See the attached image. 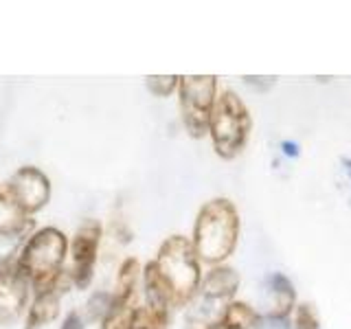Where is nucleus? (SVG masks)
Returning a JSON list of instances; mask_svg holds the SVG:
<instances>
[{
  "mask_svg": "<svg viewBox=\"0 0 351 329\" xmlns=\"http://www.w3.org/2000/svg\"><path fill=\"white\" fill-rule=\"evenodd\" d=\"M241 219L237 206L226 197H213L202 204L193 224L191 244L206 266H219L233 255L239 244Z\"/></svg>",
  "mask_w": 351,
  "mask_h": 329,
  "instance_id": "1",
  "label": "nucleus"
},
{
  "mask_svg": "<svg viewBox=\"0 0 351 329\" xmlns=\"http://www.w3.org/2000/svg\"><path fill=\"white\" fill-rule=\"evenodd\" d=\"M66 255H69V237L60 228L44 226L27 237L25 246L16 255V263L36 294L58 292Z\"/></svg>",
  "mask_w": 351,
  "mask_h": 329,
  "instance_id": "2",
  "label": "nucleus"
},
{
  "mask_svg": "<svg viewBox=\"0 0 351 329\" xmlns=\"http://www.w3.org/2000/svg\"><path fill=\"white\" fill-rule=\"evenodd\" d=\"M158 274L173 296V307H186L202 285V261L197 259L189 237L171 235L160 244L154 259Z\"/></svg>",
  "mask_w": 351,
  "mask_h": 329,
  "instance_id": "3",
  "label": "nucleus"
},
{
  "mask_svg": "<svg viewBox=\"0 0 351 329\" xmlns=\"http://www.w3.org/2000/svg\"><path fill=\"white\" fill-rule=\"evenodd\" d=\"M252 117L250 110L235 90H222L208 123V136H211L213 149L219 158L233 160L244 151L250 138Z\"/></svg>",
  "mask_w": 351,
  "mask_h": 329,
  "instance_id": "4",
  "label": "nucleus"
},
{
  "mask_svg": "<svg viewBox=\"0 0 351 329\" xmlns=\"http://www.w3.org/2000/svg\"><path fill=\"white\" fill-rule=\"evenodd\" d=\"M217 77L215 75H184L178 84L180 117L186 134L202 138L208 134V123L217 101Z\"/></svg>",
  "mask_w": 351,
  "mask_h": 329,
  "instance_id": "5",
  "label": "nucleus"
},
{
  "mask_svg": "<svg viewBox=\"0 0 351 329\" xmlns=\"http://www.w3.org/2000/svg\"><path fill=\"white\" fill-rule=\"evenodd\" d=\"M104 228L99 219H84L77 228L75 237L71 239L69 250H71V279L73 285L80 290H86L93 281L95 274V261L99 244H101Z\"/></svg>",
  "mask_w": 351,
  "mask_h": 329,
  "instance_id": "6",
  "label": "nucleus"
},
{
  "mask_svg": "<svg viewBox=\"0 0 351 329\" xmlns=\"http://www.w3.org/2000/svg\"><path fill=\"white\" fill-rule=\"evenodd\" d=\"M7 189L27 215L42 211L51 200V180L47 178V173L38 167H31V164L20 167L11 175Z\"/></svg>",
  "mask_w": 351,
  "mask_h": 329,
  "instance_id": "7",
  "label": "nucleus"
},
{
  "mask_svg": "<svg viewBox=\"0 0 351 329\" xmlns=\"http://www.w3.org/2000/svg\"><path fill=\"white\" fill-rule=\"evenodd\" d=\"M31 285L20 272L16 257L0 261V323H14L29 299Z\"/></svg>",
  "mask_w": 351,
  "mask_h": 329,
  "instance_id": "8",
  "label": "nucleus"
},
{
  "mask_svg": "<svg viewBox=\"0 0 351 329\" xmlns=\"http://www.w3.org/2000/svg\"><path fill=\"white\" fill-rule=\"evenodd\" d=\"M241 277L233 266H226V263H219V266H211L208 272L202 277V285L197 296H204L208 301L215 303H230L235 299V294L239 290Z\"/></svg>",
  "mask_w": 351,
  "mask_h": 329,
  "instance_id": "9",
  "label": "nucleus"
},
{
  "mask_svg": "<svg viewBox=\"0 0 351 329\" xmlns=\"http://www.w3.org/2000/svg\"><path fill=\"white\" fill-rule=\"evenodd\" d=\"M296 307V292L288 277L281 272H274L266 281V314L277 321H290Z\"/></svg>",
  "mask_w": 351,
  "mask_h": 329,
  "instance_id": "10",
  "label": "nucleus"
},
{
  "mask_svg": "<svg viewBox=\"0 0 351 329\" xmlns=\"http://www.w3.org/2000/svg\"><path fill=\"white\" fill-rule=\"evenodd\" d=\"M143 288H145V307H149L156 314L169 316L173 307V296L167 283L158 274L156 266H154V261L145 263V268H143Z\"/></svg>",
  "mask_w": 351,
  "mask_h": 329,
  "instance_id": "11",
  "label": "nucleus"
},
{
  "mask_svg": "<svg viewBox=\"0 0 351 329\" xmlns=\"http://www.w3.org/2000/svg\"><path fill=\"white\" fill-rule=\"evenodd\" d=\"M31 228L29 215L22 211L11 197L7 184H0V235L3 237H18Z\"/></svg>",
  "mask_w": 351,
  "mask_h": 329,
  "instance_id": "12",
  "label": "nucleus"
},
{
  "mask_svg": "<svg viewBox=\"0 0 351 329\" xmlns=\"http://www.w3.org/2000/svg\"><path fill=\"white\" fill-rule=\"evenodd\" d=\"M143 277V268L136 257H128L123 259V263L119 266V274H117V283L112 290V305L114 307H130L132 299L136 294V285Z\"/></svg>",
  "mask_w": 351,
  "mask_h": 329,
  "instance_id": "13",
  "label": "nucleus"
},
{
  "mask_svg": "<svg viewBox=\"0 0 351 329\" xmlns=\"http://www.w3.org/2000/svg\"><path fill=\"white\" fill-rule=\"evenodd\" d=\"M58 316H60V294L58 292H40V294H36V299H33L29 312H27L25 329L47 327Z\"/></svg>",
  "mask_w": 351,
  "mask_h": 329,
  "instance_id": "14",
  "label": "nucleus"
},
{
  "mask_svg": "<svg viewBox=\"0 0 351 329\" xmlns=\"http://www.w3.org/2000/svg\"><path fill=\"white\" fill-rule=\"evenodd\" d=\"M261 314L246 301L233 299L226 303L222 318H219V329H257Z\"/></svg>",
  "mask_w": 351,
  "mask_h": 329,
  "instance_id": "15",
  "label": "nucleus"
},
{
  "mask_svg": "<svg viewBox=\"0 0 351 329\" xmlns=\"http://www.w3.org/2000/svg\"><path fill=\"white\" fill-rule=\"evenodd\" d=\"M321 318L312 303H296L294 312L290 316V329H318Z\"/></svg>",
  "mask_w": 351,
  "mask_h": 329,
  "instance_id": "16",
  "label": "nucleus"
},
{
  "mask_svg": "<svg viewBox=\"0 0 351 329\" xmlns=\"http://www.w3.org/2000/svg\"><path fill=\"white\" fill-rule=\"evenodd\" d=\"M169 316L152 312L149 307L141 305L134 307V318H132V329H167Z\"/></svg>",
  "mask_w": 351,
  "mask_h": 329,
  "instance_id": "17",
  "label": "nucleus"
},
{
  "mask_svg": "<svg viewBox=\"0 0 351 329\" xmlns=\"http://www.w3.org/2000/svg\"><path fill=\"white\" fill-rule=\"evenodd\" d=\"M132 318H134V305L114 307L110 303V310L101 321V329H132Z\"/></svg>",
  "mask_w": 351,
  "mask_h": 329,
  "instance_id": "18",
  "label": "nucleus"
},
{
  "mask_svg": "<svg viewBox=\"0 0 351 329\" xmlns=\"http://www.w3.org/2000/svg\"><path fill=\"white\" fill-rule=\"evenodd\" d=\"M180 77L178 75H149L145 77V86L154 97H169L171 93L178 90Z\"/></svg>",
  "mask_w": 351,
  "mask_h": 329,
  "instance_id": "19",
  "label": "nucleus"
},
{
  "mask_svg": "<svg viewBox=\"0 0 351 329\" xmlns=\"http://www.w3.org/2000/svg\"><path fill=\"white\" fill-rule=\"evenodd\" d=\"M60 329H84V318L80 312H71L69 316L64 318V323Z\"/></svg>",
  "mask_w": 351,
  "mask_h": 329,
  "instance_id": "20",
  "label": "nucleus"
}]
</instances>
